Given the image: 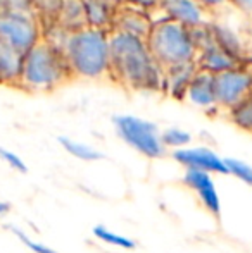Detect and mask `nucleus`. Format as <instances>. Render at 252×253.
<instances>
[{
    "label": "nucleus",
    "mask_w": 252,
    "mask_h": 253,
    "mask_svg": "<svg viewBox=\"0 0 252 253\" xmlns=\"http://www.w3.org/2000/svg\"><path fill=\"white\" fill-rule=\"evenodd\" d=\"M109 80L138 93H162L164 69L152 53L147 38L111 31Z\"/></svg>",
    "instance_id": "obj_1"
},
{
    "label": "nucleus",
    "mask_w": 252,
    "mask_h": 253,
    "mask_svg": "<svg viewBox=\"0 0 252 253\" xmlns=\"http://www.w3.org/2000/svg\"><path fill=\"white\" fill-rule=\"evenodd\" d=\"M61 47L73 78L109 80L111 73V31L94 26H81L67 31Z\"/></svg>",
    "instance_id": "obj_2"
},
{
    "label": "nucleus",
    "mask_w": 252,
    "mask_h": 253,
    "mask_svg": "<svg viewBox=\"0 0 252 253\" xmlns=\"http://www.w3.org/2000/svg\"><path fill=\"white\" fill-rule=\"evenodd\" d=\"M73 80V73L64 55L61 43L44 37L37 45L23 53L19 86L26 91H52L66 81Z\"/></svg>",
    "instance_id": "obj_3"
},
{
    "label": "nucleus",
    "mask_w": 252,
    "mask_h": 253,
    "mask_svg": "<svg viewBox=\"0 0 252 253\" xmlns=\"http://www.w3.org/2000/svg\"><path fill=\"white\" fill-rule=\"evenodd\" d=\"M147 43L162 69L195 62L197 59V47L192 37V30L166 17L154 19Z\"/></svg>",
    "instance_id": "obj_4"
},
{
    "label": "nucleus",
    "mask_w": 252,
    "mask_h": 253,
    "mask_svg": "<svg viewBox=\"0 0 252 253\" xmlns=\"http://www.w3.org/2000/svg\"><path fill=\"white\" fill-rule=\"evenodd\" d=\"M112 126L116 129V134L128 147L147 159H161L166 153L157 124L133 114H119L112 117Z\"/></svg>",
    "instance_id": "obj_5"
},
{
    "label": "nucleus",
    "mask_w": 252,
    "mask_h": 253,
    "mask_svg": "<svg viewBox=\"0 0 252 253\" xmlns=\"http://www.w3.org/2000/svg\"><path fill=\"white\" fill-rule=\"evenodd\" d=\"M44 37V23L35 10H12L0 14V42L12 50L26 53Z\"/></svg>",
    "instance_id": "obj_6"
},
{
    "label": "nucleus",
    "mask_w": 252,
    "mask_h": 253,
    "mask_svg": "<svg viewBox=\"0 0 252 253\" xmlns=\"http://www.w3.org/2000/svg\"><path fill=\"white\" fill-rule=\"evenodd\" d=\"M252 90V73L244 64L214 73V95L218 110L228 112Z\"/></svg>",
    "instance_id": "obj_7"
},
{
    "label": "nucleus",
    "mask_w": 252,
    "mask_h": 253,
    "mask_svg": "<svg viewBox=\"0 0 252 253\" xmlns=\"http://www.w3.org/2000/svg\"><path fill=\"white\" fill-rule=\"evenodd\" d=\"M155 16L176 21L187 28L211 24L214 19V12L197 0H161L154 14V19Z\"/></svg>",
    "instance_id": "obj_8"
},
{
    "label": "nucleus",
    "mask_w": 252,
    "mask_h": 253,
    "mask_svg": "<svg viewBox=\"0 0 252 253\" xmlns=\"http://www.w3.org/2000/svg\"><path fill=\"white\" fill-rule=\"evenodd\" d=\"M173 159L185 169H201L211 174H228L225 159L205 147H183L173 152Z\"/></svg>",
    "instance_id": "obj_9"
},
{
    "label": "nucleus",
    "mask_w": 252,
    "mask_h": 253,
    "mask_svg": "<svg viewBox=\"0 0 252 253\" xmlns=\"http://www.w3.org/2000/svg\"><path fill=\"white\" fill-rule=\"evenodd\" d=\"M183 183L195 191L202 205L209 210L214 217H219L221 213V200H219L216 184L211 177V172L201 169H187L183 176Z\"/></svg>",
    "instance_id": "obj_10"
},
{
    "label": "nucleus",
    "mask_w": 252,
    "mask_h": 253,
    "mask_svg": "<svg viewBox=\"0 0 252 253\" xmlns=\"http://www.w3.org/2000/svg\"><path fill=\"white\" fill-rule=\"evenodd\" d=\"M152 24H154V16H152L151 12L137 9V7H130V5L119 3L118 10H116L112 31H119V33L147 38L152 30Z\"/></svg>",
    "instance_id": "obj_11"
},
{
    "label": "nucleus",
    "mask_w": 252,
    "mask_h": 253,
    "mask_svg": "<svg viewBox=\"0 0 252 253\" xmlns=\"http://www.w3.org/2000/svg\"><path fill=\"white\" fill-rule=\"evenodd\" d=\"M185 100L205 112H219L214 95V73L199 67L189 84Z\"/></svg>",
    "instance_id": "obj_12"
},
{
    "label": "nucleus",
    "mask_w": 252,
    "mask_h": 253,
    "mask_svg": "<svg viewBox=\"0 0 252 253\" xmlns=\"http://www.w3.org/2000/svg\"><path fill=\"white\" fill-rule=\"evenodd\" d=\"M197 62L180 64L164 69V83H162V93L175 100H185L189 84L197 71Z\"/></svg>",
    "instance_id": "obj_13"
},
{
    "label": "nucleus",
    "mask_w": 252,
    "mask_h": 253,
    "mask_svg": "<svg viewBox=\"0 0 252 253\" xmlns=\"http://www.w3.org/2000/svg\"><path fill=\"white\" fill-rule=\"evenodd\" d=\"M118 5L119 3L112 2V0H83L87 26L112 31Z\"/></svg>",
    "instance_id": "obj_14"
},
{
    "label": "nucleus",
    "mask_w": 252,
    "mask_h": 253,
    "mask_svg": "<svg viewBox=\"0 0 252 253\" xmlns=\"http://www.w3.org/2000/svg\"><path fill=\"white\" fill-rule=\"evenodd\" d=\"M54 26H59L64 31H73L81 26H87L83 0H62L61 9H59L57 23Z\"/></svg>",
    "instance_id": "obj_15"
},
{
    "label": "nucleus",
    "mask_w": 252,
    "mask_h": 253,
    "mask_svg": "<svg viewBox=\"0 0 252 253\" xmlns=\"http://www.w3.org/2000/svg\"><path fill=\"white\" fill-rule=\"evenodd\" d=\"M59 145H61L69 155H73L74 159H78V160H83V162H94V160L104 159V153L99 152L97 148L90 147V145H87V143H81V141H76V140H73V138L61 136L59 138Z\"/></svg>",
    "instance_id": "obj_16"
},
{
    "label": "nucleus",
    "mask_w": 252,
    "mask_h": 253,
    "mask_svg": "<svg viewBox=\"0 0 252 253\" xmlns=\"http://www.w3.org/2000/svg\"><path fill=\"white\" fill-rule=\"evenodd\" d=\"M226 116L237 127L247 131V133H252V90L233 109H230Z\"/></svg>",
    "instance_id": "obj_17"
},
{
    "label": "nucleus",
    "mask_w": 252,
    "mask_h": 253,
    "mask_svg": "<svg viewBox=\"0 0 252 253\" xmlns=\"http://www.w3.org/2000/svg\"><path fill=\"white\" fill-rule=\"evenodd\" d=\"M94 236L97 240H101L102 243H107V245H112V247H118V248H123V250H133L137 247L133 240L126 236H121L118 233H112L111 229H107L105 226H95L94 227Z\"/></svg>",
    "instance_id": "obj_18"
},
{
    "label": "nucleus",
    "mask_w": 252,
    "mask_h": 253,
    "mask_svg": "<svg viewBox=\"0 0 252 253\" xmlns=\"http://www.w3.org/2000/svg\"><path fill=\"white\" fill-rule=\"evenodd\" d=\"M161 138H162L164 147L173 148V150L189 147L192 141V134L189 131L182 129V127H168V129L161 131Z\"/></svg>",
    "instance_id": "obj_19"
},
{
    "label": "nucleus",
    "mask_w": 252,
    "mask_h": 253,
    "mask_svg": "<svg viewBox=\"0 0 252 253\" xmlns=\"http://www.w3.org/2000/svg\"><path fill=\"white\" fill-rule=\"evenodd\" d=\"M225 162L226 167H228V174H232V176H235L242 183L252 186V166L239 159H225Z\"/></svg>",
    "instance_id": "obj_20"
},
{
    "label": "nucleus",
    "mask_w": 252,
    "mask_h": 253,
    "mask_svg": "<svg viewBox=\"0 0 252 253\" xmlns=\"http://www.w3.org/2000/svg\"><path fill=\"white\" fill-rule=\"evenodd\" d=\"M9 229H10V233H14L17 236V240L21 241V243L24 245L26 248H30L33 253H57L54 250V248H50V247H47V245H44V243H40V241H35V240H31L30 236H28L26 233H23L21 229H17V227H12V226H9Z\"/></svg>",
    "instance_id": "obj_21"
},
{
    "label": "nucleus",
    "mask_w": 252,
    "mask_h": 253,
    "mask_svg": "<svg viewBox=\"0 0 252 253\" xmlns=\"http://www.w3.org/2000/svg\"><path fill=\"white\" fill-rule=\"evenodd\" d=\"M0 159L7 164L12 170H17V172H26L28 166L23 159H21L17 153H14L12 150H7V148H0Z\"/></svg>",
    "instance_id": "obj_22"
},
{
    "label": "nucleus",
    "mask_w": 252,
    "mask_h": 253,
    "mask_svg": "<svg viewBox=\"0 0 252 253\" xmlns=\"http://www.w3.org/2000/svg\"><path fill=\"white\" fill-rule=\"evenodd\" d=\"M12 10H35V0H0V14Z\"/></svg>",
    "instance_id": "obj_23"
},
{
    "label": "nucleus",
    "mask_w": 252,
    "mask_h": 253,
    "mask_svg": "<svg viewBox=\"0 0 252 253\" xmlns=\"http://www.w3.org/2000/svg\"><path fill=\"white\" fill-rule=\"evenodd\" d=\"M119 3L130 5V7H137V9H142V10H147V12H151L152 16H154L159 3H161V0H119Z\"/></svg>",
    "instance_id": "obj_24"
},
{
    "label": "nucleus",
    "mask_w": 252,
    "mask_h": 253,
    "mask_svg": "<svg viewBox=\"0 0 252 253\" xmlns=\"http://www.w3.org/2000/svg\"><path fill=\"white\" fill-rule=\"evenodd\" d=\"M228 3H232L233 7H237L244 14L252 17V0H228Z\"/></svg>",
    "instance_id": "obj_25"
},
{
    "label": "nucleus",
    "mask_w": 252,
    "mask_h": 253,
    "mask_svg": "<svg viewBox=\"0 0 252 253\" xmlns=\"http://www.w3.org/2000/svg\"><path fill=\"white\" fill-rule=\"evenodd\" d=\"M197 2H201L202 5H205L207 9H211L212 12H216V10H219L221 7L226 5L228 0H197Z\"/></svg>",
    "instance_id": "obj_26"
},
{
    "label": "nucleus",
    "mask_w": 252,
    "mask_h": 253,
    "mask_svg": "<svg viewBox=\"0 0 252 253\" xmlns=\"http://www.w3.org/2000/svg\"><path fill=\"white\" fill-rule=\"evenodd\" d=\"M10 210V207H9V203H5V202H0V215H5L7 212Z\"/></svg>",
    "instance_id": "obj_27"
},
{
    "label": "nucleus",
    "mask_w": 252,
    "mask_h": 253,
    "mask_svg": "<svg viewBox=\"0 0 252 253\" xmlns=\"http://www.w3.org/2000/svg\"><path fill=\"white\" fill-rule=\"evenodd\" d=\"M246 66H247V67H249V69H251V73H252V60H251V62H247V64H246Z\"/></svg>",
    "instance_id": "obj_28"
},
{
    "label": "nucleus",
    "mask_w": 252,
    "mask_h": 253,
    "mask_svg": "<svg viewBox=\"0 0 252 253\" xmlns=\"http://www.w3.org/2000/svg\"><path fill=\"white\" fill-rule=\"evenodd\" d=\"M112 2H118L119 3V0H112Z\"/></svg>",
    "instance_id": "obj_29"
}]
</instances>
